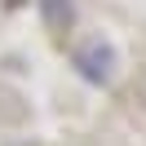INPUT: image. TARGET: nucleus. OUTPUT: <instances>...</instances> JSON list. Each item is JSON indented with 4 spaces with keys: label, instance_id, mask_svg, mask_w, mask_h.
Listing matches in <instances>:
<instances>
[{
    "label": "nucleus",
    "instance_id": "f257e3e1",
    "mask_svg": "<svg viewBox=\"0 0 146 146\" xmlns=\"http://www.w3.org/2000/svg\"><path fill=\"white\" fill-rule=\"evenodd\" d=\"M71 62H75V71L89 84H111V75H115V49L102 36H93V40H84V44H75Z\"/></svg>",
    "mask_w": 146,
    "mask_h": 146
},
{
    "label": "nucleus",
    "instance_id": "20e7f679",
    "mask_svg": "<svg viewBox=\"0 0 146 146\" xmlns=\"http://www.w3.org/2000/svg\"><path fill=\"white\" fill-rule=\"evenodd\" d=\"M9 146H36V142H9Z\"/></svg>",
    "mask_w": 146,
    "mask_h": 146
},
{
    "label": "nucleus",
    "instance_id": "7ed1b4c3",
    "mask_svg": "<svg viewBox=\"0 0 146 146\" xmlns=\"http://www.w3.org/2000/svg\"><path fill=\"white\" fill-rule=\"evenodd\" d=\"M18 119H27V102L13 89H0V124H18Z\"/></svg>",
    "mask_w": 146,
    "mask_h": 146
},
{
    "label": "nucleus",
    "instance_id": "f03ea898",
    "mask_svg": "<svg viewBox=\"0 0 146 146\" xmlns=\"http://www.w3.org/2000/svg\"><path fill=\"white\" fill-rule=\"evenodd\" d=\"M40 18L49 31H66L75 22V0H40Z\"/></svg>",
    "mask_w": 146,
    "mask_h": 146
}]
</instances>
